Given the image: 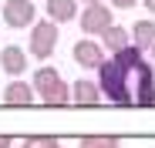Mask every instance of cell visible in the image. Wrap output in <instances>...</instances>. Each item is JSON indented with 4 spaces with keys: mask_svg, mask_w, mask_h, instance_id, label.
Instances as JSON below:
<instances>
[{
    "mask_svg": "<svg viewBox=\"0 0 155 148\" xmlns=\"http://www.w3.org/2000/svg\"><path fill=\"white\" fill-rule=\"evenodd\" d=\"M78 148H121V141L115 135H81Z\"/></svg>",
    "mask_w": 155,
    "mask_h": 148,
    "instance_id": "cell-13",
    "label": "cell"
},
{
    "mask_svg": "<svg viewBox=\"0 0 155 148\" xmlns=\"http://www.w3.org/2000/svg\"><path fill=\"white\" fill-rule=\"evenodd\" d=\"M98 37H101V40H98V44H101V51H108V54H118L121 47L132 44V40H128V27H121V24H111V27H105Z\"/></svg>",
    "mask_w": 155,
    "mask_h": 148,
    "instance_id": "cell-10",
    "label": "cell"
},
{
    "mask_svg": "<svg viewBox=\"0 0 155 148\" xmlns=\"http://www.w3.org/2000/svg\"><path fill=\"white\" fill-rule=\"evenodd\" d=\"M128 40H132V47H138V51H148V47L155 44V20L152 17L135 20V27L128 31Z\"/></svg>",
    "mask_w": 155,
    "mask_h": 148,
    "instance_id": "cell-12",
    "label": "cell"
},
{
    "mask_svg": "<svg viewBox=\"0 0 155 148\" xmlns=\"http://www.w3.org/2000/svg\"><path fill=\"white\" fill-rule=\"evenodd\" d=\"M37 98H34V88L27 81H20V78H10V84L4 88V105H14V108H27L34 105Z\"/></svg>",
    "mask_w": 155,
    "mask_h": 148,
    "instance_id": "cell-9",
    "label": "cell"
},
{
    "mask_svg": "<svg viewBox=\"0 0 155 148\" xmlns=\"http://www.w3.org/2000/svg\"><path fill=\"white\" fill-rule=\"evenodd\" d=\"M58 40H61L58 24H51L47 17L44 20H34L31 24V37H27V54L37 57V61H47L51 54L58 51Z\"/></svg>",
    "mask_w": 155,
    "mask_h": 148,
    "instance_id": "cell-3",
    "label": "cell"
},
{
    "mask_svg": "<svg viewBox=\"0 0 155 148\" xmlns=\"http://www.w3.org/2000/svg\"><path fill=\"white\" fill-rule=\"evenodd\" d=\"M37 20V7L34 0H4V24L14 31H27Z\"/></svg>",
    "mask_w": 155,
    "mask_h": 148,
    "instance_id": "cell-5",
    "label": "cell"
},
{
    "mask_svg": "<svg viewBox=\"0 0 155 148\" xmlns=\"http://www.w3.org/2000/svg\"><path fill=\"white\" fill-rule=\"evenodd\" d=\"M20 148H61V141L54 135H27L20 141Z\"/></svg>",
    "mask_w": 155,
    "mask_h": 148,
    "instance_id": "cell-14",
    "label": "cell"
},
{
    "mask_svg": "<svg viewBox=\"0 0 155 148\" xmlns=\"http://www.w3.org/2000/svg\"><path fill=\"white\" fill-rule=\"evenodd\" d=\"M31 88H34V98H41V101L51 105V108H64V105H71L68 81L61 78L54 67H37V71H34Z\"/></svg>",
    "mask_w": 155,
    "mask_h": 148,
    "instance_id": "cell-2",
    "label": "cell"
},
{
    "mask_svg": "<svg viewBox=\"0 0 155 148\" xmlns=\"http://www.w3.org/2000/svg\"><path fill=\"white\" fill-rule=\"evenodd\" d=\"M81 7H91V4H105V0H78Z\"/></svg>",
    "mask_w": 155,
    "mask_h": 148,
    "instance_id": "cell-18",
    "label": "cell"
},
{
    "mask_svg": "<svg viewBox=\"0 0 155 148\" xmlns=\"http://www.w3.org/2000/svg\"><path fill=\"white\" fill-rule=\"evenodd\" d=\"M98 91H101V98H108L111 105H118V108H132V94H128V78H125V67L121 64H115L111 57L108 61H101V67H98Z\"/></svg>",
    "mask_w": 155,
    "mask_h": 148,
    "instance_id": "cell-1",
    "label": "cell"
},
{
    "mask_svg": "<svg viewBox=\"0 0 155 148\" xmlns=\"http://www.w3.org/2000/svg\"><path fill=\"white\" fill-rule=\"evenodd\" d=\"M138 4H145V10H148V14H155V0H138Z\"/></svg>",
    "mask_w": 155,
    "mask_h": 148,
    "instance_id": "cell-17",
    "label": "cell"
},
{
    "mask_svg": "<svg viewBox=\"0 0 155 148\" xmlns=\"http://www.w3.org/2000/svg\"><path fill=\"white\" fill-rule=\"evenodd\" d=\"M148 51H152V57H155V44H152V47H148Z\"/></svg>",
    "mask_w": 155,
    "mask_h": 148,
    "instance_id": "cell-19",
    "label": "cell"
},
{
    "mask_svg": "<svg viewBox=\"0 0 155 148\" xmlns=\"http://www.w3.org/2000/svg\"><path fill=\"white\" fill-rule=\"evenodd\" d=\"M0 71L10 74V78H20L24 71H27V51L17 44H7L4 51H0Z\"/></svg>",
    "mask_w": 155,
    "mask_h": 148,
    "instance_id": "cell-8",
    "label": "cell"
},
{
    "mask_svg": "<svg viewBox=\"0 0 155 148\" xmlns=\"http://www.w3.org/2000/svg\"><path fill=\"white\" fill-rule=\"evenodd\" d=\"M71 57L78 67H88V71H98L101 61H105V51H101V44L98 40H78L71 47Z\"/></svg>",
    "mask_w": 155,
    "mask_h": 148,
    "instance_id": "cell-6",
    "label": "cell"
},
{
    "mask_svg": "<svg viewBox=\"0 0 155 148\" xmlns=\"http://www.w3.org/2000/svg\"><path fill=\"white\" fill-rule=\"evenodd\" d=\"M68 94H71V105H81V108L101 105V91H98V84L88 81V78H78L74 84H68Z\"/></svg>",
    "mask_w": 155,
    "mask_h": 148,
    "instance_id": "cell-7",
    "label": "cell"
},
{
    "mask_svg": "<svg viewBox=\"0 0 155 148\" xmlns=\"http://www.w3.org/2000/svg\"><path fill=\"white\" fill-rule=\"evenodd\" d=\"M44 14H47L51 24H71L78 17V0H47Z\"/></svg>",
    "mask_w": 155,
    "mask_h": 148,
    "instance_id": "cell-11",
    "label": "cell"
},
{
    "mask_svg": "<svg viewBox=\"0 0 155 148\" xmlns=\"http://www.w3.org/2000/svg\"><path fill=\"white\" fill-rule=\"evenodd\" d=\"M108 4H111L115 10H132V7L138 4V0H108Z\"/></svg>",
    "mask_w": 155,
    "mask_h": 148,
    "instance_id": "cell-15",
    "label": "cell"
},
{
    "mask_svg": "<svg viewBox=\"0 0 155 148\" xmlns=\"http://www.w3.org/2000/svg\"><path fill=\"white\" fill-rule=\"evenodd\" d=\"M10 145H14V138H10V135H0V148H10Z\"/></svg>",
    "mask_w": 155,
    "mask_h": 148,
    "instance_id": "cell-16",
    "label": "cell"
},
{
    "mask_svg": "<svg viewBox=\"0 0 155 148\" xmlns=\"http://www.w3.org/2000/svg\"><path fill=\"white\" fill-rule=\"evenodd\" d=\"M74 20H81V34L84 37H98L105 27L115 24V14L108 10V4H91V7H81Z\"/></svg>",
    "mask_w": 155,
    "mask_h": 148,
    "instance_id": "cell-4",
    "label": "cell"
}]
</instances>
